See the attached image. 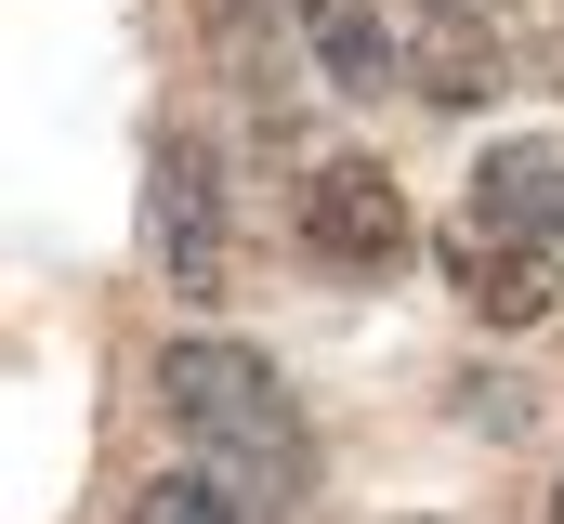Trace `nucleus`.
<instances>
[{"mask_svg": "<svg viewBox=\"0 0 564 524\" xmlns=\"http://www.w3.org/2000/svg\"><path fill=\"white\" fill-rule=\"evenodd\" d=\"M158 406H171V433H184L210 472L289 499V472H302V419H289V381L263 368V354H237V341H171V354H158Z\"/></svg>", "mask_w": 564, "mask_h": 524, "instance_id": "nucleus-1", "label": "nucleus"}, {"mask_svg": "<svg viewBox=\"0 0 564 524\" xmlns=\"http://www.w3.org/2000/svg\"><path fill=\"white\" fill-rule=\"evenodd\" d=\"M302 250L328 275H394L408 262V197L381 157H315L302 171Z\"/></svg>", "mask_w": 564, "mask_h": 524, "instance_id": "nucleus-2", "label": "nucleus"}, {"mask_svg": "<svg viewBox=\"0 0 564 524\" xmlns=\"http://www.w3.org/2000/svg\"><path fill=\"white\" fill-rule=\"evenodd\" d=\"M499 79H525L499 0H421V26H408V92H433V106H486Z\"/></svg>", "mask_w": 564, "mask_h": 524, "instance_id": "nucleus-3", "label": "nucleus"}, {"mask_svg": "<svg viewBox=\"0 0 564 524\" xmlns=\"http://www.w3.org/2000/svg\"><path fill=\"white\" fill-rule=\"evenodd\" d=\"M446 275H459V302H473L486 328H539V315H564V262L525 250V237H486L473 210L446 223Z\"/></svg>", "mask_w": 564, "mask_h": 524, "instance_id": "nucleus-4", "label": "nucleus"}, {"mask_svg": "<svg viewBox=\"0 0 564 524\" xmlns=\"http://www.w3.org/2000/svg\"><path fill=\"white\" fill-rule=\"evenodd\" d=\"M473 223L525 237V250H564V144H486L473 157Z\"/></svg>", "mask_w": 564, "mask_h": 524, "instance_id": "nucleus-5", "label": "nucleus"}, {"mask_svg": "<svg viewBox=\"0 0 564 524\" xmlns=\"http://www.w3.org/2000/svg\"><path fill=\"white\" fill-rule=\"evenodd\" d=\"M158 262H171V288H184V302H210V288H224V210H210V157H197V144H171V157H158Z\"/></svg>", "mask_w": 564, "mask_h": 524, "instance_id": "nucleus-6", "label": "nucleus"}, {"mask_svg": "<svg viewBox=\"0 0 564 524\" xmlns=\"http://www.w3.org/2000/svg\"><path fill=\"white\" fill-rule=\"evenodd\" d=\"M302 40H315L328 92H355V106H381V92L408 79V40L381 26V0H302Z\"/></svg>", "mask_w": 564, "mask_h": 524, "instance_id": "nucleus-7", "label": "nucleus"}, {"mask_svg": "<svg viewBox=\"0 0 564 524\" xmlns=\"http://www.w3.org/2000/svg\"><path fill=\"white\" fill-rule=\"evenodd\" d=\"M210 40H224L237 92H250L263 119H289V79H302V66H289V40H302V0H224V26H210Z\"/></svg>", "mask_w": 564, "mask_h": 524, "instance_id": "nucleus-8", "label": "nucleus"}, {"mask_svg": "<svg viewBox=\"0 0 564 524\" xmlns=\"http://www.w3.org/2000/svg\"><path fill=\"white\" fill-rule=\"evenodd\" d=\"M132 524H276V499L197 459V472H158V485H144V499H132Z\"/></svg>", "mask_w": 564, "mask_h": 524, "instance_id": "nucleus-9", "label": "nucleus"}, {"mask_svg": "<svg viewBox=\"0 0 564 524\" xmlns=\"http://www.w3.org/2000/svg\"><path fill=\"white\" fill-rule=\"evenodd\" d=\"M499 26H512V66L564 92V0H499Z\"/></svg>", "mask_w": 564, "mask_h": 524, "instance_id": "nucleus-10", "label": "nucleus"}, {"mask_svg": "<svg viewBox=\"0 0 564 524\" xmlns=\"http://www.w3.org/2000/svg\"><path fill=\"white\" fill-rule=\"evenodd\" d=\"M459 419H473V433H525V393L512 381H459Z\"/></svg>", "mask_w": 564, "mask_h": 524, "instance_id": "nucleus-11", "label": "nucleus"}, {"mask_svg": "<svg viewBox=\"0 0 564 524\" xmlns=\"http://www.w3.org/2000/svg\"><path fill=\"white\" fill-rule=\"evenodd\" d=\"M552 524H564V485H552Z\"/></svg>", "mask_w": 564, "mask_h": 524, "instance_id": "nucleus-12", "label": "nucleus"}]
</instances>
